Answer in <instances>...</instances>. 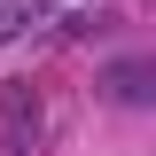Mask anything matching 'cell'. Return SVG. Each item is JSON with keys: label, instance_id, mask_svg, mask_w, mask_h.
<instances>
[{"label": "cell", "instance_id": "obj_1", "mask_svg": "<svg viewBox=\"0 0 156 156\" xmlns=\"http://www.w3.org/2000/svg\"><path fill=\"white\" fill-rule=\"evenodd\" d=\"M0 117H8V140L23 148V133H39V101L31 94H0Z\"/></svg>", "mask_w": 156, "mask_h": 156}, {"label": "cell", "instance_id": "obj_2", "mask_svg": "<svg viewBox=\"0 0 156 156\" xmlns=\"http://www.w3.org/2000/svg\"><path fill=\"white\" fill-rule=\"evenodd\" d=\"M109 86H117V101H148V62H117Z\"/></svg>", "mask_w": 156, "mask_h": 156}]
</instances>
